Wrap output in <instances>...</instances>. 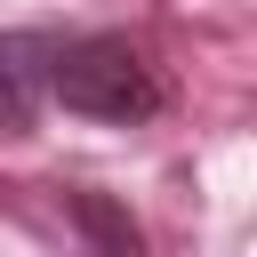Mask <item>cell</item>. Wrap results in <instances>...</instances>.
<instances>
[{
    "instance_id": "6da1fadb",
    "label": "cell",
    "mask_w": 257,
    "mask_h": 257,
    "mask_svg": "<svg viewBox=\"0 0 257 257\" xmlns=\"http://www.w3.org/2000/svg\"><path fill=\"white\" fill-rule=\"evenodd\" d=\"M56 104L104 128H145L169 104L161 64L128 40V32H64L56 48Z\"/></svg>"
},
{
    "instance_id": "7a4b0ae2",
    "label": "cell",
    "mask_w": 257,
    "mask_h": 257,
    "mask_svg": "<svg viewBox=\"0 0 257 257\" xmlns=\"http://www.w3.org/2000/svg\"><path fill=\"white\" fill-rule=\"evenodd\" d=\"M56 48H64V32H40V24H16V32L0 40L8 137H32V120H40V96H56Z\"/></svg>"
},
{
    "instance_id": "3957f363",
    "label": "cell",
    "mask_w": 257,
    "mask_h": 257,
    "mask_svg": "<svg viewBox=\"0 0 257 257\" xmlns=\"http://www.w3.org/2000/svg\"><path fill=\"white\" fill-rule=\"evenodd\" d=\"M56 209H64V225H72L80 257H145V233H137V217H128L112 193H96V185H64Z\"/></svg>"
}]
</instances>
